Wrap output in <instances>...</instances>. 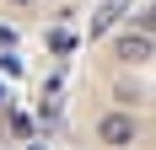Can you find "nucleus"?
<instances>
[{"label":"nucleus","instance_id":"f257e3e1","mask_svg":"<svg viewBox=\"0 0 156 150\" xmlns=\"http://www.w3.org/2000/svg\"><path fill=\"white\" fill-rule=\"evenodd\" d=\"M97 139H102V145H113V150L135 145V118H129V113H108V118L97 123Z\"/></svg>","mask_w":156,"mask_h":150},{"label":"nucleus","instance_id":"f03ea898","mask_svg":"<svg viewBox=\"0 0 156 150\" xmlns=\"http://www.w3.org/2000/svg\"><path fill=\"white\" fill-rule=\"evenodd\" d=\"M119 59L124 64H145L151 59V32H124L119 38Z\"/></svg>","mask_w":156,"mask_h":150},{"label":"nucleus","instance_id":"7ed1b4c3","mask_svg":"<svg viewBox=\"0 0 156 150\" xmlns=\"http://www.w3.org/2000/svg\"><path fill=\"white\" fill-rule=\"evenodd\" d=\"M124 11H129V0H108V5L92 16V38H102V32H108V27H113V22H119Z\"/></svg>","mask_w":156,"mask_h":150},{"label":"nucleus","instance_id":"20e7f679","mask_svg":"<svg viewBox=\"0 0 156 150\" xmlns=\"http://www.w3.org/2000/svg\"><path fill=\"white\" fill-rule=\"evenodd\" d=\"M76 43H81V38L70 27H54V32H48V48H54V54H76Z\"/></svg>","mask_w":156,"mask_h":150},{"label":"nucleus","instance_id":"39448f33","mask_svg":"<svg viewBox=\"0 0 156 150\" xmlns=\"http://www.w3.org/2000/svg\"><path fill=\"white\" fill-rule=\"evenodd\" d=\"M16 43V27H11V22H0V48H11Z\"/></svg>","mask_w":156,"mask_h":150},{"label":"nucleus","instance_id":"423d86ee","mask_svg":"<svg viewBox=\"0 0 156 150\" xmlns=\"http://www.w3.org/2000/svg\"><path fill=\"white\" fill-rule=\"evenodd\" d=\"M11 5H32V0H11Z\"/></svg>","mask_w":156,"mask_h":150},{"label":"nucleus","instance_id":"0eeeda50","mask_svg":"<svg viewBox=\"0 0 156 150\" xmlns=\"http://www.w3.org/2000/svg\"><path fill=\"white\" fill-rule=\"evenodd\" d=\"M27 150H43V145H27Z\"/></svg>","mask_w":156,"mask_h":150},{"label":"nucleus","instance_id":"6e6552de","mask_svg":"<svg viewBox=\"0 0 156 150\" xmlns=\"http://www.w3.org/2000/svg\"><path fill=\"white\" fill-rule=\"evenodd\" d=\"M0 107H5V102H0Z\"/></svg>","mask_w":156,"mask_h":150}]
</instances>
